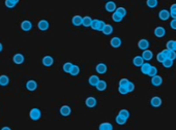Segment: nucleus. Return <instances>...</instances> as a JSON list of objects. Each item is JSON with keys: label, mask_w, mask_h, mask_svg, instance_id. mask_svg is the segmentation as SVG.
<instances>
[{"label": "nucleus", "mask_w": 176, "mask_h": 130, "mask_svg": "<svg viewBox=\"0 0 176 130\" xmlns=\"http://www.w3.org/2000/svg\"><path fill=\"white\" fill-rule=\"evenodd\" d=\"M105 24L106 23L104 22V21L97 20V19H93V20H92V22H91V25H90V27H91V29L102 32V30H103Z\"/></svg>", "instance_id": "f257e3e1"}, {"label": "nucleus", "mask_w": 176, "mask_h": 130, "mask_svg": "<svg viewBox=\"0 0 176 130\" xmlns=\"http://www.w3.org/2000/svg\"><path fill=\"white\" fill-rule=\"evenodd\" d=\"M29 117H30V119H31L32 121H39V119L41 118V110H39V108H37V107L32 108V110L29 112Z\"/></svg>", "instance_id": "f03ea898"}, {"label": "nucleus", "mask_w": 176, "mask_h": 130, "mask_svg": "<svg viewBox=\"0 0 176 130\" xmlns=\"http://www.w3.org/2000/svg\"><path fill=\"white\" fill-rule=\"evenodd\" d=\"M162 104H163V100L158 96H153L152 98L150 99V105L152 107H154V108H158V107L162 106Z\"/></svg>", "instance_id": "7ed1b4c3"}, {"label": "nucleus", "mask_w": 176, "mask_h": 130, "mask_svg": "<svg viewBox=\"0 0 176 130\" xmlns=\"http://www.w3.org/2000/svg\"><path fill=\"white\" fill-rule=\"evenodd\" d=\"M37 87H39L37 82H36V81H34V80H29L27 83H26V89H27L28 91H30V92L35 91V90L37 89Z\"/></svg>", "instance_id": "20e7f679"}, {"label": "nucleus", "mask_w": 176, "mask_h": 130, "mask_svg": "<svg viewBox=\"0 0 176 130\" xmlns=\"http://www.w3.org/2000/svg\"><path fill=\"white\" fill-rule=\"evenodd\" d=\"M149 46H150V43H149V41L147 40L146 38H142L138 41V48H139L141 51L148 50Z\"/></svg>", "instance_id": "39448f33"}, {"label": "nucleus", "mask_w": 176, "mask_h": 130, "mask_svg": "<svg viewBox=\"0 0 176 130\" xmlns=\"http://www.w3.org/2000/svg\"><path fill=\"white\" fill-rule=\"evenodd\" d=\"M41 62H43V65L46 67H51L54 64V58L52 57V56H45V57L43 58V60H41Z\"/></svg>", "instance_id": "423d86ee"}, {"label": "nucleus", "mask_w": 176, "mask_h": 130, "mask_svg": "<svg viewBox=\"0 0 176 130\" xmlns=\"http://www.w3.org/2000/svg\"><path fill=\"white\" fill-rule=\"evenodd\" d=\"M110 44H111V47H112V48L118 49V48H120V47H121L122 40H121V38H120V37L115 36V37H113L111 40H110Z\"/></svg>", "instance_id": "0eeeda50"}, {"label": "nucleus", "mask_w": 176, "mask_h": 130, "mask_svg": "<svg viewBox=\"0 0 176 130\" xmlns=\"http://www.w3.org/2000/svg\"><path fill=\"white\" fill-rule=\"evenodd\" d=\"M85 104H86L87 107H89V108H93V107H95L96 104H97V100H96V98L90 96V97H87L86 98Z\"/></svg>", "instance_id": "6e6552de"}, {"label": "nucleus", "mask_w": 176, "mask_h": 130, "mask_svg": "<svg viewBox=\"0 0 176 130\" xmlns=\"http://www.w3.org/2000/svg\"><path fill=\"white\" fill-rule=\"evenodd\" d=\"M153 33H154V35H156L158 38H163V37L166 35V29H165L164 27H162V26H158V27H156V29H154Z\"/></svg>", "instance_id": "1a4fd4ad"}, {"label": "nucleus", "mask_w": 176, "mask_h": 130, "mask_svg": "<svg viewBox=\"0 0 176 130\" xmlns=\"http://www.w3.org/2000/svg\"><path fill=\"white\" fill-rule=\"evenodd\" d=\"M60 115L63 117H69L71 116L72 114V108L69 105H62L61 107H60Z\"/></svg>", "instance_id": "9d476101"}, {"label": "nucleus", "mask_w": 176, "mask_h": 130, "mask_svg": "<svg viewBox=\"0 0 176 130\" xmlns=\"http://www.w3.org/2000/svg\"><path fill=\"white\" fill-rule=\"evenodd\" d=\"M162 84H163V78L161 75L156 74L151 78V85H152V86L160 87V86H162Z\"/></svg>", "instance_id": "9b49d317"}, {"label": "nucleus", "mask_w": 176, "mask_h": 130, "mask_svg": "<svg viewBox=\"0 0 176 130\" xmlns=\"http://www.w3.org/2000/svg\"><path fill=\"white\" fill-rule=\"evenodd\" d=\"M32 27H33V25H32V23L30 22L29 20H25V21H23V22L21 23V29L23 30V31H25V32L30 31V30L32 29Z\"/></svg>", "instance_id": "f8f14e48"}, {"label": "nucleus", "mask_w": 176, "mask_h": 130, "mask_svg": "<svg viewBox=\"0 0 176 130\" xmlns=\"http://www.w3.org/2000/svg\"><path fill=\"white\" fill-rule=\"evenodd\" d=\"M105 8H106V10H107L108 13H114L115 10H116V8H117V5H116V3H115L114 1H110V0H109V1L106 3Z\"/></svg>", "instance_id": "ddd939ff"}, {"label": "nucleus", "mask_w": 176, "mask_h": 130, "mask_svg": "<svg viewBox=\"0 0 176 130\" xmlns=\"http://www.w3.org/2000/svg\"><path fill=\"white\" fill-rule=\"evenodd\" d=\"M163 53H164V55H165V57L167 58V59H171V60H175L176 59V52L175 51H173V50H164V51H162Z\"/></svg>", "instance_id": "4468645a"}, {"label": "nucleus", "mask_w": 176, "mask_h": 130, "mask_svg": "<svg viewBox=\"0 0 176 130\" xmlns=\"http://www.w3.org/2000/svg\"><path fill=\"white\" fill-rule=\"evenodd\" d=\"M13 61H14V63L20 65V64L24 63V61H25V57H24L23 54L18 53V54H16V55L14 56V58H13Z\"/></svg>", "instance_id": "2eb2a0df"}, {"label": "nucleus", "mask_w": 176, "mask_h": 130, "mask_svg": "<svg viewBox=\"0 0 176 130\" xmlns=\"http://www.w3.org/2000/svg\"><path fill=\"white\" fill-rule=\"evenodd\" d=\"M37 27L41 31H47L50 28V24H49V22L47 20H41L39 22V24H37Z\"/></svg>", "instance_id": "dca6fc26"}, {"label": "nucleus", "mask_w": 176, "mask_h": 130, "mask_svg": "<svg viewBox=\"0 0 176 130\" xmlns=\"http://www.w3.org/2000/svg\"><path fill=\"white\" fill-rule=\"evenodd\" d=\"M107 69L108 67L105 63H98L95 67V70L98 74H105V73L107 72Z\"/></svg>", "instance_id": "f3484780"}, {"label": "nucleus", "mask_w": 176, "mask_h": 130, "mask_svg": "<svg viewBox=\"0 0 176 130\" xmlns=\"http://www.w3.org/2000/svg\"><path fill=\"white\" fill-rule=\"evenodd\" d=\"M158 18H160V20L162 21H167L170 19V12L169 10H167V9H162V10H160V13H158Z\"/></svg>", "instance_id": "a211bd4d"}, {"label": "nucleus", "mask_w": 176, "mask_h": 130, "mask_svg": "<svg viewBox=\"0 0 176 130\" xmlns=\"http://www.w3.org/2000/svg\"><path fill=\"white\" fill-rule=\"evenodd\" d=\"M113 31H114V28H113L112 25H110V24H105L103 30H102V32H103L105 35H111L113 33Z\"/></svg>", "instance_id": "6ab92c4d"}, {"label": "nucleus", "mask_w": 176, "mask_h": 130, "mask_svg": "<svg viewBox=\"0 0 176 130\" xmlns=\"http://www.w3.org/2000/svg\"><path fill=\"white\" fill-rule=\"evenodd\" d=\"M153 57V53L150 50H145L142 53V58L144 59V61H150Z\"/></svg>", "instance_id": "aec40b11"}, {"label": "nucleus", "mask_w": 176, "mask_h": 130, "mask_svg": "<svg viewBox=\"0 0 176 130\" xmlns=\"http://www.w3.org/2000/svg\"><path fill=\"white\" fill-rule=\"evenodd\" d=\"M82 18L83 17L81 16H74L73 19H72V23H73L74 26L76 27H79V26H82Z\"/></svg>", "instance_id": "412c9836"}, {"label": "nucleus", "mask_w": 176, "mask_h": 130, "mask_svg": "<svg viewBox=\"0 0 176 130\" xmlns=\"http://www.w3.org/2000/svg\"><path fill=\"white\" fill-rule=\"evenodd\" d=\"M151 66H152L151 64L147 63V62H144V63L142 64V66L140 67V68H141V72L143 73V74L147 75V74H148V72H149V70H150Z\"/></svg>", "instance_id": "4be33fe9"}, {"label": "nucleus", "mask_w": 176, "mask_h": 130, "mask_svg": "<svg viewBox=\"0 0 176 130\" xmlns=\"http://www.w3.org/2000/svg\"><path fill=\"white\" fill-rule=\"evenodd\" d=\"M143 63H144V59L142 58V56H136V57H134L133 64L136 67H141Z\"/></svg>", "instance_id": "5701e85b"}, {"label": "nucleus", "mask_w": 176, "mask_h": 130, "mask_svg": "<svg viewBox=\"0 0 176 130\" xmlns=\"http://www.w3.org/2000/svg\"><path fill=\"white\" fill-rule=\"evenodd\" d=\"M95 88H96V90L100 91V92L105 91V90L107 89V83L103 80H100V82L97 83V85L95 86Z\"/></svg>", "instance_id": "b1692460"}, {"label": "nucleus", "mask_w": 176, "mask_h": 130, "mask_svg": "<svg viewBox=\"0 0 176 130\" xmlns=\"http://www.w3.org/2000/svg\"><path fill=\"white\" fill-rule=\"evenodd\" d=\"M9 84V78L7 75L2 74L0 75V86L1 87H6Z\"/></svg>", "instance_id": "393cba45"}, {"label": "nucleus", "mask_w": 176, "mask_h": 130, "mask_svg": "<svg viewBox=\"0 0 176 130\" xmlns=\"http://www.w3.org/2000/svg\"><path fill=\"white\" fill-rule=\"evenodd\" d=\"M98 82H100V78H98L97 75H91V76H89V79H88V83H89V85L92 87H95Z\"/></svg>", "instance_id": "a878e982"}, {"label": "nucleus", "mask_w": 176, "mask_h": 130, "mask_svg": "<svg viewBox=\"0 0 176 130\" xmlns=\"http://www.w3.org/2000/svg\"><path fill=\"white\" fill-rule=\"evenodd\" d=\"M91 22H92V19L90 18L89 16H85L82 18V26H84V27H90Z\"/></svg>", "instance_id": "bb28decb"}, {"label": "nucleus", "mask_w": 176, "mask_h": 130, "mask_svg": "<svg viewBox=\"0 0 176 130\" xmlns=\"http://www.w3.org/2000/svg\"><path fill=\"white\" fill-rule=\"evenodd\" d=\"M98 129H100V130H113L114 128H113V125L111 123L104 122V123H102L101 125H100Z\"/></svg>", "instance_id": "cd10ccee"}, {"label": "nucleus", "mask_w": 176, "mask_h": 130, "mask_svg": "<svg viewBox=\"0 0 176 130\" xmlns=\"http://www.w3.org/2000/svg\"><path fill=\"white\" fill-rule=\"evenodd\" d=\"M79 73H80V67H79L78 65H75V64H74L71 71H69V74H71L72 76H77Z\"/></svg>", "instance_id": "c85d7f7f"}, {"label": "nucleus", "mask_w": 176, "mask_h": 130, "mask_svg": "<svg viewBox=\"0 0 176 130\" xmlns=\"http://www.w3.org/2000/svg\"><path fill=\"white\" fill-rule=\"evenodd\" d=\"M115 12H116L119 16H121L122 18H126V15H128V10L126 9V7H117Z\"/></svg>", "instance_id": "c756f323"}, {"label": "nucleus", "mask_w": 176, "mask_h": 130, "mask_svg": "<svg viewBox=\"0 0 176 130\" xmlns=\"http://www.w3.org/2000/svg\"><path fill=\"white\" fill-rule=\"evenodd\" d=\"M146 4L149 8H156L158 5V0H146Z\"/></svg>", "instance_id": "7c9ffc66"}, {"label": "nucleus", "mask_w": 176, "mask_h": 130, "mask_svg": "<svg viewBox=\"0 0 176 130\" xmlns=\"http://www.w3.org/2000/svg\"><path fill=\"white\" fill-rule=\"evenodd\" d=\"M118 115H119V116H121L122 118L126 119V120H128V119H130V113L128 112V110H124V108H123V110L119 111Z\"/></svg>", "instance_id": "2f4dec72"}, {"label": "nucleus", "mask_w": 176, "mask_h": 130, "mask_svg": "<svg viewBox=\"0 0 176 130\" xmlns=\"http://www.w3.org/2000/svg\"><path fill=\"white\" fill-rule=\"evenodd\" d=\"M173 63H174L173 60H171V59H166L164 62H163L162 64H163V66H164L165 68H171V67L173 66Z\"/></svg>", "instance_id": "473e14b6"}, {"label": "nucleus", "mask_w": 176, "mask_h": 130, "mask_svg": "<svg viewBox=\"0 0 176 130\" xmlns=\"http://www.w3.org/2000/svg\"><path fill=\"white\" fill-rule=\"evenodd\" d=\"M74 64L72 63V62H67V63L63 64V71L65 73H69V71H71L72 67H73Z\"/></svg>", "instance_id": "72a5a7b5"}, {"label": "nucleus", "mask_w": 176, "mask_h": 130, "mask_svg": "<svg viewBox=\"0 0 176 130\" xmlns=\"http://www.w3.org/2000/svg\"><path fill=\"white\" fill-rule=\"evenodd\" d=\"M115 121H116V123L118 124V125H124L128 120H126V119H124V118H122L121 116L117 115V117L115 118Z\"/></svg>", "instance_id": "f704fd0d"}, {"label": "nucleus", "mask_w": 176, "mask_h": 130, "mask_svg": "<svg viewBox=\"0 0 176 130\" xmlns=\"http://www.w3.org/2000/svg\"><path fill=\"white\" fill-rule=\"evenodd\" d=\"M170 17L173 19H176V3H174V4H172L171 6H170Z\"/></svg>", "instance_id": "c9c22d12"}, {"label": "nucleus", "mask_w": 176, "mask_h": 130, "mask_svg": "<svg viewBox=\"0 0 176 130\" xmlns=\"http://www.w3.org/2000/svg\"><path fill=\"white\" fill-rule=\"evenodd\" d=\"M112 20L114 21V22H116V23H119V22H121V21L123 20V18H122L121 16H119L116 12H114L112 15Z\"/></svg>", "instance_id": "e433bc0d"}, {"label": "nucleus", "mask_w": 176, "mask_h": 130, "mask_svg": "<svg viewBox=\"0 0 176 130\" xmlns=\"http://www.w3.org/2000/svg\"><path fill=\"white\" fill-rule=\"evenodd\" d=\"M158 68H156V66H151L150 70H149V72H148V74H147V75H149L150 78H152V76H154V75L158 74Z\"/></svg>", "instance_id": "4c0bfd02"}, {"label": "nucleus", "mask_w": 176, "mask_h": 130, "mask_svg": "<svg viewBox=\"0 0 176 130\" xmlns=\"http://www.w3.org/2000/svg\"><path fill=\"white\" fill-rule=\"evenodd\" d=\"M135 84H134L133 82H128V86H126V89H128V93H132V92H134L135 91Z\"/></svg>", "instance_id": "58836bf2"}, {"label": "nucleus", "mask_w": 176, "mask_h": 130, "mask_svg": "<svg viewBox=\"0 0 176 130\" xmlns=\"http://www.w3.org/2000/svg\"><path fill=\"white\" fill-rule=\"evenodd\" d=\"M166 59H167V58L165 57L164 53H163V52H160V53L158 54V55H156V60H158V61L160 62V63H163V62H164Z\"/></svg>", "instance_id": "ea45409f"}, {"label": "nucleus", "mask_w": 176, "mask_h": 130, "mask_svg": "<svg viewBox=\"0 0 176 130\" xmlns=\"http://www.w3.org/2000/svg\"><path fill=\"white\" fill-rule=\"evenodd\" d=\"M5 6L7 7V8H15V6H16V4H15L14 2H13L12 0H5V2H4Z\"/></svg>", "instance_id": "a19ab883"}, {"label": "nucleus", "mask_w": 176, "mask_h": 130, "mask_svg": "<svg viewBox=\"0 0 176 130\" xmlns=\"http://www.w3.org/2000/svg\"><path fill=\"white\" fill-rule=\"evenodd\" d=\"M128 82H130V80H128V79H121L119 81V87H126V88Z\"/></svg>", "instance_id": "79ce46f5"}, {"label": "nucleus", "mask_w": 176, "mask_h": 130, "mask_svg": "<svg viewBox=\"0 0 176 130\" xmlns=\"http://www.w3.org/2000/svg\"><path fill=\"white\" fill-rule=\"evenodd\" d=\"M118 91L121 95H126V94H128V91L126 87H118Z\"/></svg>", "instance_id": "37998d69"}, {"label": "nucleus", "mask_w": 176, "mask_h": 130, "mask_svg": "<svg viewBox=\"0 0 176 130\" xmlns=\"http://www.w3.org/2000/svg\"><path fill=\"white\" fill-rule=\"evenodd\" d=\"M173 47H174V40H169L166 43V49L167 50H173Z\"/></svg>", "instance_id": "c03bdc74"}, {"label": "nucleus", "mask_w": 176, "mask_h": 130, "mask_svg": "<svg viewBox=\"0 0 176 130\" xmlns=\"http://www.w3.org/2000/svg\"><path fill=\"white\" fill-rule=\"evenodd\" d=\"M170 27H171V29L176 30V19H173V20L170 22Z\"/></svg>", "instance_id": "a18cd8bd"}, {"label": "nucleus", "mask_w": 176, "mask_h": 130, "mask_svg": "<svg viewBox=\"0 0 176 130\" xmlns=\"http://www.w3.org/2000/svg\"><path fill=\"white\" fill-rule=\"evenodd\" d=\"M0 130H12V128L7 127V126H4V127H2Z\"/></svg>", "instance_id": "49530a36"}, {"label": "nucleus", "mask_w": 176, "mask_h": 130, "mask_svg": "<svg viewBox=\"0 0 176 130\" xmlns=\"http://www.w3.org/2000/svg\"><path fill=\"white\" fill-rule=\"evenodd\" d=\"M2 51H3V44H2L1 42H0V53L2 52Z\"/></svg>", "instance_id": "de8ad7c7"}, {"label": "nucleus", "mask_w": 176, "mask_h": 130, "mask_svg": "<svg viewBox=\"0 0 176 130\" xmlns=\"http://www.w3.org/2000/svg\"><path fill=\"white\" fill-rule=\"evenodd\" d=\"M12 1H13V2H14V3H15V4H16V5L18 4L19 2H20V0H12Z\"/></svg>", "instance_id": "09e8293b"}, {"label": "nucleus", "mask_w": 176, "mask_h": 130, "mask_svg": "<svg viewBox=\"0 0 176 130\" xmlns=\"http://www.w3.org/2000/svg\"><path fill=\"white\" fill-rule=\"evenodd\" d=\"M173 51L176 52V40H174V47H173Z\"/></svg>", "instance_id": "8fccbe9b"}, {"label": "nucleus", "mask_w": 176, "mask_h": 130, "mask_svg": "<svg viewBox=\"0 0 176 130\" xmlns=\"http://www.w3.org/2000/svg\"><path fill=\"white\" fill-rule=\"evenodd\" d=\"M107 1H109V0H107Z\"/></svg>", "instance_id": "3c124183"}]
</instances>
